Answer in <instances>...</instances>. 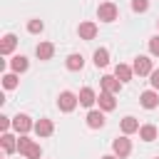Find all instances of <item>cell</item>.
<instances>
[{
  "instance_id": "obj_1",
  "label": "cell",
  "mask_w": 159,
  "mask_h": 159,
  "mask_svg": "<svg viewBox=\"0 0 159 159\" xmlns=\"http://www.w3.org/2000/svg\"><path fill=\"white\" fill-rule=\"evenodd\" d=\"M17 152H20L25 159H40V157H42L40 144L32 142V139H27L25 134H20V139H17Z\"/></svg>"
},
{
  "instance_id": "obj_2",
  "label": "cell",
  "mask_w": 159,
  "mask_h": 159,
  "mask_svg": "<svg viewBox=\"0 0 159 159\" xmlns=\"http://www.w3.org/2000/svg\"><path fill=\"white\" fill-rule=\"evenodd\" d=\"M80 104V97L77 94H72V92H60V97H57V107H60V112H72L75 107Z\"/></svg>"
},
{
  "instance_id": "obj_3",
  "label": "cell",
  "mask_w": 159,
  "mask_h": 159,
  "mask_svg": "<svg viewBox=\"0 0 159 159\" xmlns=\"http://www.w3.org/2000/svg\"><path fill=\"white\" fill-rule=\"evenodd\" d=\"M132 70H134V75H139V77H144V75H152L154 70H152V60L147 57V55H139V57H134V65H132Z\"/></svg>"
},
{
  "instance_id": "obj_4",
  "label": "cell",
  "mask_w": 159,
  "mask_h": 159,
  "mask_svg": "<svg viewBox=\"0 0 159 159\" xmlns=\"http://www.w3.org/2000/svg\"><path fill=\"white\" fill-rule=\"evenodd\" d=\"M112 152H114L119 159L129 157V152H132V142L127 139V134H124V137H117V139L112 142Z\"/></svg>"
},
{
  "instance_id": "obj_5",
  "label": "cell",
  "mask_w": 159,
  "mask_h": 159,
  "mask_svg": "<svg viewBox=\"0 0 159 159\" xmlns=\"http://www.w3.org/2000/svg\"><path fill=\"white\" fill-rule=\"evenodd\" d=\"M97 17H99L102 22L117 20V5H114V2H102V5L97 7Z\"/></svg>"
},
{
  "instance_id": "obj_6",
  "label": "cell",
  "mask_w": 159,
  "mask_h": 159,
  "mask_svg": "<svg viewBox=\"0 0 159 159\" xmlns=\"http://www.w3.org/2000/svg\"><path fill=\"white\" fill-rule=\"evenodd\" d=\"M12 127H15L17 134H27L30 129H35V122L27 114H17V117H12Z\"/></svg>"
},
{
  "instance_id": "obj_7",
  "label": "cell",
  "mask_w": 159,
  "mask_h": 159,
  "mask_svg": "<svg viewBox=\"0 0 159 159\" xmlns=\"http://www.w3.org/2000/svg\"><path fill=\"white\" fill-rule=\"evenodd\" d=\"M139 104H142L144 109H157V107H159V94H157L154 89H147V92L139 94Z\"/></svg>"
},
{
  "instance_id": "obj_8",
  "label": "cell",
  "mask_w": 159,
  "mask_h": 159,
  "mask_svg": "<svg viewBox=\"0 0 159 159\" xmlns=\"http://www.w3.org/2000/svg\"><path fill=\"white\" fill-rule=\"evenodd\" d=\"M77 35H80V40H94L97 37V25L89 22V20H84V22H80Z\"/></svg>"
},
{
  "instance_id": "obj_9",
  "label": "cell",
  "mask_w": 159,
  "mask_h": 159,
  "mask_svg": "<svg viewBox=\"0 0 159 159\" xmlns=\"http://www.w3.org/2000/svg\"><path fill=\"white\" fill-rule=\"evenodd\" d=\"M97 102H99V109L102 112H112L114 107H117V99H114V94L112 92H99V97H97Z\"/></svg>"
},
{
  "instance_id": "obj_10",
  "label": "cell",
  "mask_w": 159,
  "mask_h": 159,
  "mask_svg": "<svg viewBox=\"0 0 159 159\" xmlns=\"http://www.w3.org/2000/svg\"><path fill=\"white\" fill-rule=\"evenodd\" d=\"M87 127H89V129L104 127V112H102V109H89V112H87Z\"/></svg>"
},
{
  "instance_id": "obj_11",
  "label": "cell",
  "mask_w": 159,
  "mask_h": 159,
  "mask_svg": "<svg viewBox=\"0 0 159 159\" xmlns=\"http://www.w3.org/2000/svg\"><path fill=\"white\" fill-rule=\"evenodd\" d=\"M52 132H55L52 119H45V117H42V119H37V122H35V134H37V137H50Z\"/></svg>"
},
{
  "instance_id": "obj_12",
  "label": "cell",
  "mask_w": 159,
  "mask_h": 159,
  "mask_svg": "<svg viewBox=\"0 0 159 159\" xmlns=\"http://www.w3.org/2000/svg\"><path fill=\"white\" fill-rule=\"evenodd\" d=\"M65 65H67V70H70V72H80V70L84 67V57H82L80 52H72V55H67Z\"/></svg>"
},
{
  "instance_id": "obj_13",
  "label": "cell",
  "mask_w": 159,
  "mask_h": 159,
  "mask_svg": "<svg viewBox=\"0 0 159 159\" xmlns=\"http://www.w3.org/2000/svg\"><path fill=\"white\" fill-rule=\"evenodd\" d=\"M102 89H104V92H112V94H117V92L122 89V82H119L114 75H104V77H102Z\"/></svg>"
},
{
  "instance_id": "obj_14",
  "label": "cell",
  "mask_w": 159,
  "mask_h": 159,
  "mask_svg": "<svg viewBox=\"0 0 159 159\" xmlns=\"http://www.w3.org/2000/svg\"><path fill=\"white\" fill-rule=\"evenodd\" d=\"M35 55H37V60H52L55 45H52V42H40V45L35 47Z\"/></svg>"
},
{
  "instance_id": "obj_15",
  "label": "cell",
  "mask_w": 159,
  "mask_h": 159,
  "mask_svg": "<svg viewBox=\"0 0 159 159\" xmlns=\"http://www.w3.org/2000/svg\"><path fill=\"white\" fill-rule=\"evenodd\" d=\"M77 97H80V104H82V107H92V104L97 102V94H94L92 87H82Z\"/></svg>"
},
{
  "instance_id": "obj_16",
  "label": "cell",
  "mask_w": 159,
  "mask_h": 159,
  "mask_svg": "<svg viewBox=\"0 0 159 159\" xmlns=\"http://www.w3.org/2000/svg\"><path fill=\"white\" fill-rule=\"evenodd\" d=\"M10 67H12V72H27V67H30V62H27V57L25 55H15L12 60H10Z\"/></svg>"
},
{
  "instance_id": "obj_17",
  "label": "cell",
  "mask_w": 159,
  "mask_h": 159,
  "mask_svg": "<svg viewBox=\"0 0 159 159\" xmlns=\"http://www.w3.org/2000/svg\"><path fill=\"white\" fill-rule=\"evenodd\" d=\"M132 75H134V70H132L129 65H117V67H114V77H117L122 84H124V82H129V80H132Z\"/></svg>"
},
{
  "instance_id": "obj_18",
  "label": "cell",
  "mask_w": 159,
  "mask_h": 159,
  "mask_svg": "<svg viewBox=\"0 0 159 159\" xmlns=\"http://www.w3.org/2000/svg\"><path fill=\"white\" fill-rule=\"evenodd\" d=\"M15 45H17V37L15 35H5L2 42H0V55H12Z\"/></svg>"
},
{
  "instance_id": "obj_19",
  "label": "cell",
  "mask_w": 159,
  "mask_h": 159,
  "mask_svg": "<svg viewBox=\"0 0 159 159\" xmlns=\"http://www.w3.org/2000/svg\"><path fill=\"white\" fill-rule=\"evenodd\" d=\"M92 60H94V65H97V67H107V65H109V50H107V47L94 50Z\"/></svg>"
},
{
  "instance_id": "obj_20",
  "label": "cell",
  "mask_w": 159,
  "mask_h": 159,
  "mask_svg": "<svg viewBox=\"0 0 159 159\" xmlns=\"http://www.w3.org/2000/svg\"><path fill=\"white\" fill-rule=\"evenodd\" d=\"M139 139L154 142V139H157V127H154V124H142V127H139Z\"/></svg>"
},
{
  "instance_id": "obj_21",
  "label": "cell",
  "mask_w": 159,
  "mask_h": 159,
  "mask_svg": "<svg viewBox=\"0 0 159 159\" xmlns=\"http://www.w3.org/2000/svg\"><path fill=\"white\" fill-rule=\"evenodd\" d=\"M0 144H2L5 154H12V152L17 149V142H15V137H12V134H7V132H2V137H0Z\"/></svg>"
},
{
  "instance_id": "obj_22",
  "label": "cell",
  "mask_w": 159,
  "mask_h": 159,
  "mask_svg": "<svg viewBox=\"0 0 159 159\" xmlns=\"http://www.w3.org/2000/svg\"><path fill=\"white\" fill-rule=\"evenodd\" d=\"M134 132H139V122L134 117H124L122 119V134H134Z\"/></svg>"
},
{
  "instance_id": "obj_23",
  "label": "cell",
  "mask_w": 159,
  "mask_h": 159,
  "mask_svg": "<svg viewBox=\"0 0 159 159\" xmlns=\"http://www.w3.org/2000/svg\"><path fill=\"white\" fill-rule=\"evenodd\" d=\"M2 87L5 89H15L17 87V72H5L2 75Z\"/></svg>"
},
{
  "instance_id": "obj_24",
  "label": "cell",
  "mask_w": 159,
  "mask_h": 159,
  "mask_svg": "<svg viewBox=\"0 0 159 159\" xmlns=\"http://www.w3.org/2000/svg\"><path fill=\"white\" fill-rule=\"evenodd\" d=\"M42 30H45V22H42V20H30V22H27V32L37 35V32H42Z\"/></svg>"
},
{
  "instance_id": "obj_25",
  "label": "cell",
  "mask_w": 159,
  "mask_h": 159,
  "mask_svg": "<svg viewBox=\"0 0 159 159\" xmlns=\"http://www.w3.org/2000/svg\"><path fill=\"white\" fill-rule=\"evenodd\" d=\"M132 10L134 12H147L149 10V0H132Z\"/></svg>"
},
{
  "instance_id": "obj_26",
  "label": "cell",
  "mask_w": 159,
  "mask_h": 159,
  "mask_svg": "<svg viewBox=\"0 0 159 159\" xmlns=\"http://www.w3.org/2000/svg\"><path fill=\"white\" fill-rule=\"evenodd\" d=\"M149 52H152L154 57H159V35H154V37L149 40Z\"/></svg>"
},
{
  "instance_id": "obj_27",
  "label": "cell",
  "mask_w": 159,
  "mask_h": 159,
  "mask_svg": "<svg viewBox=\"0 0 159 159\" xmlns=\"http://www.w3.org/2000/svg\"><path fill=\"white\" fill-rule=\"evenodd\" d=\"M10 124H12V119H10L7 114H0V129H2V132H7V129H10Z\"/></svg>"
},
{
  "instance_id": "obj_28",
  "label": "cell",
  "mask_w": 159,
  "mask_h": 159,
  "mask_svg": "<svg viewBox=\"0 0 159 159\" xmlns=\"http://www.w3.org/2000/svg\"><path fill=\"white\" fill-rule=\"evenodd\" d=\"M149 77H152V80H149V82H152V87H154V89H159V70H154Z\"/></svg>"
},
{
  "instance_id": "obj_29",
  "label": "cell",
  "mask_w": 159,
  "mask_h": 159,
  "mask_svg": "<svg viewBox=\"0 0 159 159\" xmlns=\"http://www.w3.org/2000/svg\"><path fill=\"white\" fill-rule=\"evenodd\" d=\"M102 159H119V157H117V154H104Z\"/></svg>"
},
{
  "instance_id": "obj_30",
  "label": "cell",
  "mask_w": 159,
  "mask_h": 159,
  "mask_svg": "<svg viewBox=\"0 0 159 159\" xmlns=\"http://www.w3.org/2000/svg\"><path fill=\"white\" fill-rule=\"evenodd\" d=\"M157 27H159V20H157Z\"/></svg>"
},
{
  "instance_id": "obj_31",
  "label": "cell",
  "mask_w": 159,
  "mask_h": 159,
  "mask_svg": "<svg viewBox=\"0 0 159 159\" xmlns=\"http://www.w3.org/2000/svg\"><path fill=\"white\" fill-rule=\"evenodd\" d=\"M154 159H159V157H154Z\"/></svg>"
}]
</instances>
